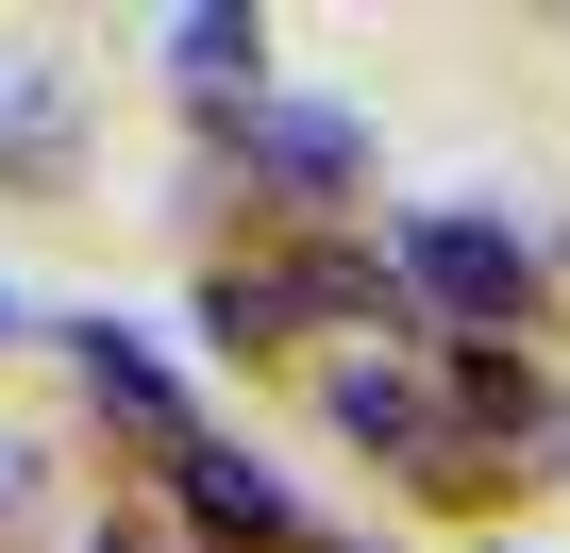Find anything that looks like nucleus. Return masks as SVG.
Returning a JSON list of instances; mask_svg holds the SVG:
<instances>
[{
    "label": "nucleus",
    "instance_id": "nucleus-2",
    "mask_svg": "<svg viewBox=\"0 0 570 553\" xmlns=\"http://www.w3.org/2000/svg\"><path fill=\"white\" fill-rule=\"evenodd\" d=\"M235 168H252L268 201L336 218V201H370V118H336V101H252V118H235Z\"/></svg>",
    "mask_w": 570,
    "mask_h": 553
},
{
    "label": "nucleus",
    "instance_id": "nucleus-7",
    "mask_svg": "<svg viewBox=\"0 0 570 553\" xmlns=\"http://www.w3.org/2000/svg\"><path fill=\"white\" fill-rule=\"evenodd\" d=\"M151 51H168V85H202V101H252V68H268V18H235V0H202V18H168Z\"/></svg>",
    "mask_w": 570,
    "mask_h": 553
},
{
    "label": "nucleus",
    "instance_id": "nucleus-6",
    "mask_svg": "<svg viewBox=\"0 0 570 553\" xmlns=\"http://www.w3.org/2000/svg\"><path fill=\"white\" fill-rule=\"evenodd\" d=\"M68 353H85V386H101V403H118V419H151V436H168V453H185V436H202V403H185V369H168V353H151V336H135V319H68Z\"/></svg>",
    "mask_w": 570,
    "mask_h": 553
},
{
    "label": "nucleus",
    "instance_id": "nucleus-1",
    "mask_svg": "<svg viewBox=\"0 0 570 553\" xmlns=\"http://www.w3.org/2000/svg\"><path fill=\"white\" fill-rule=\"evenodd\" d=\"M386 286H403L453 353H503V336L553 303V251H537L520 218H487V201H403V218H386Z\"/></svg>",
    "mask_w": 570,
    "mask_h": 553
},
{
    "label": "nucleus",
    "instance_id": "nucleus-8",
    "mask_svg": "<svg viewBox=\"0 0 570 553\" xmlns=\"http://www.w3.org/2000/svg\"><path fill=\"white\" fill-rule=\"evenodd\" d=\"M18 536H35V453L0 436V553H18Z\"/></svg>",
    "mask_w": 570,
    "mask_h": 553
},
{
    "label": "nucleus",
    "instance_id": "nucleus-9",
    "mask_svg": "<svg viewBox=\"0 0 570 553\" xmlns=\"http://www.w3.org/2000/svg\"><path fill=\"white\" fill-rule=\"evenodd\" d=\"M0 336H18V286H0Z\"/></svg>",
    "mask_w": 570,
    "mask_h": 553
},
{
    "label": "nucleus",
    "instance_id": "nucleus-5",
    "mask_svg": "<svg viewBox=\"0 0 570 553\" xmlns=\"http://www.w3.org/2000/svg\"><path fill=\"white\" fill-rule=\"evenodd\" d=\"M168 486H185V520H202V536H235V553H285V536H303V503H285L235 436H185V453H168Z\"/></svg>",
    "mask_w": 570,
    "mask_h": 553
},
{
    "label": "nucleus",
    "instance_id": "nucleus-3",
    "mask_svg": "<svg viewBox=\"0 0 570 553\" xmlns=\"http://www.w3.org/2000/svg\"><path fill=\"white\" fill-rule=\"evenodd\" d=\"M336 436H370V453H403V470H453V453H470L453 403H436L403 353H353V369H336Z\"/></svg>",
    "mask_w": 570,
    "mask_h": 553
},
{
    "label": "nucleus",
    "instance_id": "nucleus-4",
    "mask_svg": "<svg viewBox=\"0 0 570 553\" xmlns=\"http://www.w3.org/2000/svg\"><path fill=\"white\" fill-rule=\"evenodd\" d=\"M85 168V85L51 51H0V185H68Z\"/></svg>",
    "mask_w": 570,
    "mask_h": 553
}]
</instances>
